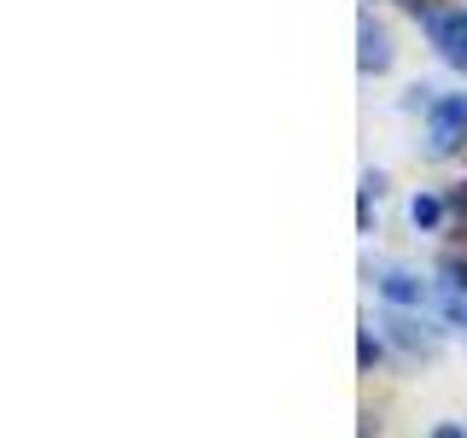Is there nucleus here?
Instances as JSON below:
<instances>
[{
    "label": "nucleus",
    "instance_id": "obj_1",
    "mask_svg": "<svg viewBox=\"0 0 467 438\" xmlns=\"http://www.w3.org/2000/svg\"><path fill=\"white\" fill-rule=\"evenodd\" d=\"M374 328L386 333L391 362H403V369L432 362L438 350H444V339H450V328L432 310H391V304H379V310H374Z\"/></svg>",
    "mask_w": 467,
    "mask_h": 438
},
{
    "label": "nucleus",
    "instance_id": "obj_5",
    "mask_svg": "<svg viewBox=\"0 0 467 438\" xmlns=\"http://www.w3.org/2000/svg\"><path fill=\"white\" fill-rule=\"evenodd\" d=\"M391 70H398V41H391V29L374 18V12H362L357 18V77L362 82H386Z\"/></svg>",
    "mask_w": 467,
    "mask_h": 438
},
{
    "label": "nucleus",
    "instance_id": "obj_10",
    "mask_svg": "<svg viewBox=\"0 0 467 438\" xmlns=\"http://www.w3.org/2000/svg\"><path fill=\"white\" fill-rule=\"evenodd\" d=\"M357 193H368V199H386V193H391V175L379 170V164H368V170H362V182H357Z\"/></svg>",
    "mask_w": 467,
    "mask_h": 438
},
{
    "label": "nucleus",
    "instance_id": "obj_7",
    "mask_svg": "<svg viewBox=\"0 0 467 438\" xmlns=\"http://www.w3.org/2000/svg\"><path fill=\"white\" fill-rule=\"evenodd\" d=\"M386 362H391L386 333L374 328V316H362V321H357V374H379Z\"/></svg>",
    "mask_w": 467,
    "mask_h": 438
},
{
    "label": "nucleus",
    "instance_id": "obj_12",
    "mask_svg": "<svg viewBox=\"0 0 467 438\" xmlns=\"http://www.w3.org/2000/svg\"><path fill=\"white\" fill-rule=\"evenodd\" d=\"M427 438H467V421H432Z\"/></svg>",
    "mask_w": 467,
    "mask_h": 438
},
{
    "label": "nucleus",
    "instance_id": "obj_8",
    "mask_svg": "<svg viewBox=\"0 0 467 438\" xmlns=\"http://www.w3.org/2000/svg\"><path fill=\"white\" fill-rule=\"evenodd\" d=\"M438 94H444V88H432V82H409L403 94H398V111H403V117H427Z\"/></svg>",
    "mask_w": 467,
    "mask_h": 438
},
{
    "label": "nucleus",
    "instance_id": "obj_13",
    "mask_svg": "<svg viewBox=\"0 0 467 438\" xmlns=\"http://www.w3.org/2000/svg\"><path fill=\"white\" fill-rule=\"evenodd\" d=\"M462 6H467V0H462Z\"/></svg>",
    "mask_w": 467,
    "mask_h": 438
},
{
    "label": "nucleus",
    "instance_id": "obj_6",
    "mask_svg": "<svg viewBox=\"0 0 467 438\" xmlns=\"http://www.w3.org/2000/svg\"><path fill=\"white\" fill-rule=\"evenodd\" d=\"M409 228L415 234H450L444 187H415V193H409Z\"/></svg>",
    "mask_w": 467,
    "mask_h": 438
},
{
    "label": "nucleus",
    "instance_id": "obj_9",
    "mask_svg": "<svg viewBox=\"0 0 467 438\" xmlns=\"http://www.w3.org/2000/svg\"><path fill=\"white\" fill-rule=\"evenodd\" d=\"M357 234L362 240L379 234V199H368V193H357Z\"/></svg>",
    "mask_w": 467,
    "mask_h": 438
},
{
    "label": "nucleus",
    "instance_id": "obj_3",
    "mask_svg": "<svg viewBox=\"0 0 467 438\" xmlns=\"http://www.w3.org/2000/svg\"><path fill=\"white\" fill-rule=\"evenodd\" d=\"M362 281L374 287L379 304L391 310H432V275L409 269V263H391V257H362Z\"/></svg>",
    "mask_w": 467,
    "mask_h": 438
},
{
    "label": "nucleus",
    "instance_id": "obj_11",
    "mask_svg": "<svg viewBox=\"0 0 467 438\" xmlns=\"http://www.w3.org/2000/svg\"><path fill=\"white\" fill-rule=\"evenodd\" d=\"M386 433V415L379 409H362V427H357V438H379Z\"/></svg>",
    "mask_w": 467,
    "mask_h": 438
},
{
    "label": "nucleus",
    "instance_id": "obj_4",
    "mask_svg": "<svg viewBox=\"0 0 467 438\" xmlns=\"http://www.w3.org/2000/svg\"><path fill=\"white\" fill-rule=\"evenodd\" d=\"M420 36H427V47L438 53V65L467 77V6H444V0H432L427 12H420Z\"/></svg>",
    "mask_w": 467,
    "mask_h": 438
},
{
    "label": "nucleus",
    "instance_id": "obj_2",
    "mask_svg": "<svg viewBox=\"0 0 467 438\" xmlns=\"http://www.w3.org/2000/svg\"><path fill=\"white\" fill-rule=\"evenodd\" d=\"M415 152L427 158V164H450V158L467 152V88H444V94L432 99V111L420 117Z\"/></svg>",
    "mask_w": 467,
    "mask_h": 438
}]
</instances>
